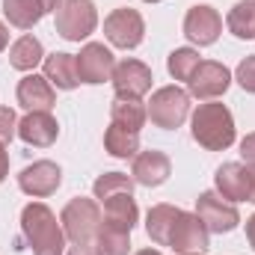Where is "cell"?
<instances>
[{"mask_svg":"<svg viewBox=\"0 0 255 255\" xmlns=\"http://www.w3.org/2000/svg\"><path fill=\"white\" fill-rule=\"evenodd\" d=\"M21 232H24V241L30 244L33 255H63V223H57V214L48 205H42V202L27 205L21 211Z\"/></svg>","mask_w":255,"mask_h":255,"instance_id":"cell-1","label":"cell"},{"mask_svg":"<svg viewBox=\"0 0 255 255\" xmlns=\"http://www.w3.org/2000/svg\"><path fill=\"white\" fill-rule=\"evenodd\" d=\"M190 133L202 148H208V151H226L235 142L232 110L226 104H217V101L199 104V110L193 113V119H190Z\"/></svg>","mask_w":255,"mask_h":255,"instance_id":"cell-2","label":"cell"},{"mask_svg":"<svg viewBox=\"0 0 255 255\" xmlns=\"http://www.w3.org/2000/svg\"><path fill=\"white\" fill-rule=\"evenodd\" d=\"M60 223H63L65 241H71L74 247H86V244H95V238L101 232V223H104V214H101L95 199L77 196L63 208Z\"/></svg>","mask_w":255,"mask_h":255,"instance_id":"cell-3","label":"cell"},{"mask_svg":"<svg viewBox=\"0 0 255 255\" xmlns=\"http://www.w3.org/2000/svg\"><path fill=\"white\" fill-rule=\"evenodd\" d=\"M145 110H148L151 125L163 128V130H175L190 116V92L181 89V86H160L151 95Z\"/></svg>","mask_w":255,"mask_h":255,"instance_id":"cell-4","label":"cell"},{"mask_svg":"<svg viewBox=\"0 0 255 255\" xmlns=\"http://www.w3.org/2000/svg\"><path fill=\"white\" fill-rule=\"evenodd\" d=\"M98 12L92 0H63L57 9V33L65 42H83L95 33Z\"/></svg>","mask_w":255,"mask_h":255,"instance_id":"cell-5","label":"cell"},{"mask_svg":"<svg viewBox=\"0 0 255 255\" xmlns=\"http://www.w3.org/2000/svg\"><path fill=\"white\" fill-rule=\"evenodd\" d=\"M193 214H196V217L205 223V229L214 232V235H229V232H235V229L241 226L238 208L214 190L202 193V196L196 199V211H193Z\"/></svg>","mask_w":255,"mask_h":255,"instance_id":"cell-6","label":"cell"},{"mask_svg":"<svg viewBox=\"0 0 255 255\" xmlns=\"http://www.w3.org/2000/svg\"><path fill=\"white\" fill-rule=\"evenodd\" d=\"M104 36L110 39V45L122 48V51H133L139 48L142 36H145V21L136 9H113L107 18H104Z\"/></svg>","mask_w":255,"mask_h":255,"instance_id":"cell-7","label":"cell"},{"mask_svg":"<svg viewBox=\"0 0 255 255\" xmlns=\"http://www.w3.org/2000/svg\"><path fill=\"white\" fill-rule=\"evenodd\" d=\"M217 193L229 202H253L255 205V166L250 163H223L214 175Z\"/></svg>","mask_w":255,"mask_h":255,"instance_id":"cell-8","label":"cell"},{"mask_svg":"<svg viewBox=\"0 0 255 255\" xmlns=\"http://www.w3.org/2000/svg\"><path fill=\"white\" fill-rule=\"evenodd\" d=\"M74 60H77V77H80V83L98 86V83H104V80H113L116 57H113V51L104 48L101 42H86Z\"/></svg>","mask_w":255,"mask_h":255,"instance_id":"cell-9","label":"cell"},{"mask_svg":"<svg viewBox=\"0 0 255 255\" xmlns=\"http://www.w3.org/2000/svg\"><path fill=\"white\" fill-rule=\"evenodd\" d=\"M190 86V98L199 101H214L220 95H226V89L232 86V71L223 63H214V60H202L199 68L193 71V77L187 80Z\"/></svg>","mask_w":255,"mask_h":255,"instance_id":"cell-10","label":"cell"},{"mask_svg":"<svg viewBox=\"0 0 255 255\" xmlns=\"http://www.w3.org/2000/svg\"><path fill=\"white\" fill-rule=\"evenodd\" d=\"M220 33H223V18H220V12L214 6L199 3V6L187 9V15H184V36L193 45L208 48V45H214L220 39Z\"/></svg>","mask_w":255,"mask_h":255,"instance_id":"cell-11","label":"cell"},{"mask_svg":"<svg viewBox=\"0 0 255 255\" xmlns=\"http://www.w3.org/2000/svg\"><path fill=\"white\" fill-rule=\"evenodd\" d=\"M60 184H63V169L54 160H36V163L24 166L18 175V187L33 199H45V196L57 193Z\"/></svg>","mask_w":255,"mask_h":255,"instance_id":"cell-12","label":"cell"},{"mask_svg":"<svg viewBox=\"0 0 255 255\" xmlns=\"http://www.w3.org/2000/svg\"><path fill=\"white\" fill-rule=\"evenodd\" d=\"M169 247L178 255H193V253H205L211 247V232L205 229V223L196 217V214H187L181 211L178 223H175V232L169 238Z\"/></svg>","mask_w":255,"mask_h":255,"instance_id":"cell-13","label":"cell"},{"mask_svg":"<svg viewBox=\"0 0 255 255\" xmlns=\"http://www.w3.org/2000/svg\"><path fill=\"white\" fill-rule=\"evenodd\" d=\"M151 68L139 60H122L113 71V89L119 98H142L151 89Z\"/></svg>","mask_w":255,"mask_h":255,"instance_id":"cell-14","label":"cell"},{"mask_svg":"<svg viewBox=\"0 0 255 255\" xmlns=\"http://www.w3.org/2000/svg\"><path fill=\"white\" fill-rule=\"evenodd\" d=\"M15 98L27 113H33V110H48L51 113V107L57 101V92H54V86L45 74H24L18 80Z\"/></svg>","mask_w":255,"mask_h":255,"instance_id":"cell-15","label":"cell"},{"mask_svg":"<svg viewBox=\"0 0 255 255\" xmlns=\"http://www.w3.org/2000/svg\"><path fill=\"white\" fill-rule=\"evenodd\" d=\"M18 136H21L27 145L48 148V145L57 142L60 125H57V119H54L48 110H33V113H27V116L18 122Z\"/></svg>","mask_w":255,"mask_h":255,"instance_id":"cell-16","label":"cell"},{"mask_svg":"<svg viewBox=\"0 0 255 255\" xmlns=\"http://www.w3.org/2000/svg\"><path fill=\"white\" fill-rule=\"evenodd\" d=\"M172 175V163L163 151H139L133 157V166H130V178L142 187H160L166 178Z\"/></svg>","mask_w":255,"mask_h":255,"instance_id":"cell-17","label":"cell"},{"mask_svg":"<svg viewBox=\"0 0 255 255\" xmlns=\"http://www.w3.org/2000/svg\"><path fill=\"white\" fill-rule=\"evenodd\" d=\"M104 205V226H110V229H119V232H133V226H136V220H139V208H136V202H133V196L130 193H122V196H113V199H107V202H101Z\"/></svg>","mask_w":255,"mask_h":255,"instance_id":"cell-18","label":"cell"},{"mask_svg":"<svg viewBox=\"0 0 255 255\" xmlns=\"http://www.w3.org/2000/svg\"><path fill=\"white\" fill-rule=\"evenodd\" d=\"M178 217H181V208H175V205H154L151 211H148V217H145V232H148V238L157 244V247H169V238H172V232H175V223H178Z\"/></svg>","mask_w":255,"mask_h":255,"instance_id":"cell-19","label":"cell"},{"mask_svg":"<svg viewBox=\"0 0 255 255\" xmlns=\"http://www.w3.org/2000/svg\"><path fill=\"white\" fill-rule=\"evenodd\" d=\"M42 65H45V77L51 80V86H57V89H63V92L77 89L80 77H77V60H74V54L57 51V54L45 57Z\"/></svg>","mask_w":255,"mask_h":255,"instance_id":"cell-20","label":"cell"},{"mask_svg":"<svg viewBox=\"0 0 255 255\" xmlns=\"http://www.w3.org/2000/svg\"><path fill=\"white\" fill-rule=\"evenodd\" d=\"M39 63H45V48H42V42L36 36L27 33V36H21V39L12 42V48H9V65L12 68L33 71Z\"/></svg>","mask_w":255,"mask_h":255,"instance_id":"cell-21","label":"cell"},{"mask_svg":"<svg viewBox=\"0 0 255 255\" xmlns=\"http://www.w3.org/2000/svg\"><path fill=\"white\" fill-rule=\"evenodd\" d=\"M145 119H148V110H145V104L139 98H119V95L113 98V104H110V122L139 133L142 125H145Z\"/></svg>","mask_w":255,"mask_h":255,"instance_id":"cell-22","label":"cell"},{"mask_svg":"<svg viewBox=\"0 0 255 255\" xmlns=\"http://www.w3.org/2000/svg\"><path fill=\"white\" fill-rule=\"evenodd\" d=\"M104 148H107L113 157H119V160L136 157V154H139V133L116 125V122H110L107 133H104Z\"/></svg>","mask_w":255,"mask_h":255,"instance_id":"cell-23","label":"cell"},{"mask_svg":"<svg viewBox=\"0 0 255 255\" xmlns=\"http://www.w3.org/2000/svg\"><path fill=\"white\" fill-rule=\"evenodd\" d=\"M3 15H6L9 24L18 27V30H33V27L45 18L39 0H3Z\"/></svg>","mask_w":255,"mask_h":255,"instance_id":"cell-24","label":"cell"},{"mask_svg":"<svg viewBox=\"0 0 255 255\" xmlns=\"http://www.w3.org/2000/svg\"><path fill=\"white\" fill-rule=\"evenodd\" d=\"M226 27L232 36L238 39H255V0H241L232 6L229 18H226Z\"/></svg>","mask_w":255,"mask_h":255,"instance_id":"cell-25","label":"cell"},{"mask_svg":"<svg viewBox=\"0 0 255 255\" xmlns=\"http://www.w3.org/2000/svg\"><path fill=\"white\" fill-rule=\"evenodd\" d=\"M133 184H136V181H133L130 175H125V172H104V175L95 178L92 193H95L98 202H107V199L122 196V193H130V196H133Z\"/></svg>","mask_w":255,"mask_h":255,"instance_id":"cell-26","label":"cell"},{"mask_svg":"<svg viewBox=\"0 0 255 255\" xmlns=\"http://www.w3.org/2000/svg\"><path fill=\"white\" fill-rule=\"evenodd\" d=\"M95 253L98 255H128L130 253V235L101 223V232L95 238Z\"/></svg>","mask_w":255,"mask_h":255,"instance_id":"cell-27","label":"cell"},{"mask_svg":"<svg viewBox=\"0 0 255 255\" xmlns=\"http://www.w3.org/2000/svg\"><path fill=\"white\" fill-rule=\"evenodd\" d=\"M199 51H193V48H175L172 54H169V60H166V68H169V74L175 77V80H190L193 71L199 68Z\"/></svg>","mask_w":255,"mask_h":255,"instance_id":"cell-28","label":"cell"},{"mask_svg":"<svg viewBox=\"0 0 255 255\" xmlns=\"http://www.w3.org/2000/svg\"><path fill=\"white\" fill-rule=\"evenodd\" d=\"M235 80L247 89V92H253L255 95V54L253 57H247L244 63L238 65V71H235Z\"/></svg>","mask_w":255,"mask_h":255,"instance_id":"cell-29","label":"cell"},{"mask_svg":"<svg viewBox=\"0 0 255 255\" xmlns=\"http://www.w3.org/2000/svg\"><path fill=\"white\" fill-rule=\"evenodd\" d=\"M15 133H18V119H15V110L0 107V142L6 145Z\"/></svg>","mask_w":255,"mask_h":255,"instance_id":"cell-30","label":"cell"},{"mask_svg":"<svg viewBox=\"0 0 255 255\" xmlns=\"http://www.w3.org/2000/svg\"><path fill=\"white\" fill-rule=\"evenodd\" d=\"M241 157H244L250 166H255V133H247V136L241 139Z\"/></svg>","mask_w":255,"mask_h":255,"instance_id":"cell-31","label":"cell"},{"mask_svg":"<svg viewBox=\"0 0 255 255\" xmlns=\"http://www.w3.org/2000/svg\"><path fill=\"white\" fill-rule=\"evenodd\" d=\"M6 175H9V154H6V145L0 142V184H3Z\"/></svg>","mask_w":255,"mask_h":255,"instance_id":"cell-32","label":"cell"},{"mask_svg":"<svg viewBox=\"0 0 255 255\" xmlns=\"http://www.w3.org/2000/svg\"><path fill=\"white\" fill-rule=\"evenodd\" d=\"M6 48H9V27L0 21V54H3Z\"/></svg>","mask_w":255,"mask_h":255,"instance_id":"cell-33","label":"cell"},{"mask_svg":"<svg viewBox=\"0 0 255 255\" xmlns=\"http://www.w3.org/2000/svg\"><path fill=\"white\" fill-rule=\"evenodd\" d=\"M60 3H63V0H39V6H42V12H45V15H48V12H57V9H60Z\"/></svg>","mask_w":255,"mask_h":255,"instance_id":"cell-34","label":"cell"},{"mask_svg":"<svg viewBox=\"0 0 255 255\" xmlns=\"http://www.w3.org/2000/svg\"><path fill=\"white\" fill-rule=\"evenodd\" d=\"M247 241H250V247L255 250V214L247 220Z\"/></svg>","mask_w":255,"mask_h":255,"instance_id":"cell-35","label":"cell"},{"mask_svg":"<svg viewBox=\"0 0 255 255\" xmlns=\"http://www.w3.org/2000/svg\"><path fill=\"white\" fill-rule=\"evenodd\" d=\"M68 255H98V253H95L92 244H86V247H71V253Z\"/></svg>","mask_w":255,"mask_h":255,"instance_id":"cell-36","label":"cell"},{"mask_svg":"<svg viewBox=\"0 0 255 255\" xmlns=\"http://www.w3.org/2000/svg\"><path fill=\"white\" fill-rule=\"evenodd\" d=\"M136 255H163V253H157V250H139Z\"/></svg>","mask_w":255,"mask_h":255,"instance_id":"cell-37","label":"cell"},{"mask_svg":"<svg viewBox=\"0 0 255 255\" xmlns=\"http://www.w3.org/2000/svg\"><path fill=\"white\" fill-rule=\"evenodd\" d=\"M142 3H160V0H142Z\"/></svg>","mask_w":255,"mask_h":255,"instance_id":"cell-38","label":"cell"},{"mask_svg":"<svg viewBox=\"0 0 255 255\" xmlns=\"http://www.w3.org/2000/svg\"><path fill=\"white\" fill-rule=\"evenodd\" d=\"M193 255H205V253H193Z\"/></svg>","mask_w":255,"mask_h":255,"instance_id":"cell-39","label":"cell"}]
</instances>
